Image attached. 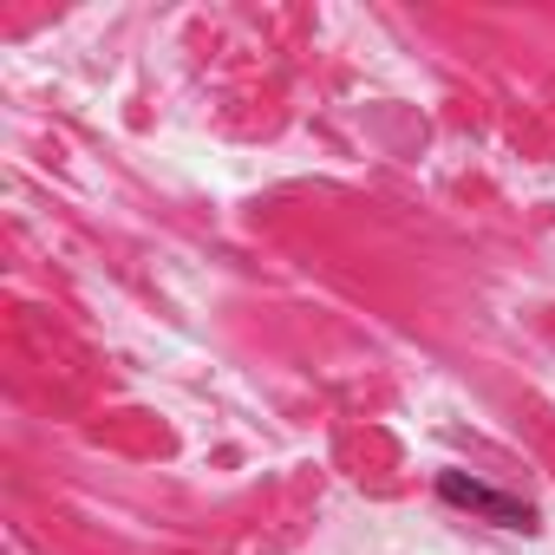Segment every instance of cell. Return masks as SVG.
Returning <instances> with one entry per match:
<instances>
[{
    "label": "cell",
    "instance_id": "cell-1",
    "mask_svg": "<svg viewBox=\"0 0 555 555\" xmlns=\"http://www.w3.org/2000/svg\"><path fill=\"white\" fill-rule=\"evenodd\" d=\"M438 496L444 503H457V509H477V516H490L496 529H535V509L529 503H516V496H503V490H490V483H477V477H464V470H444L438 477Z\"/></svg>",
    "mask_w": 555,
    "mask_h": 555
}]
</instances>
